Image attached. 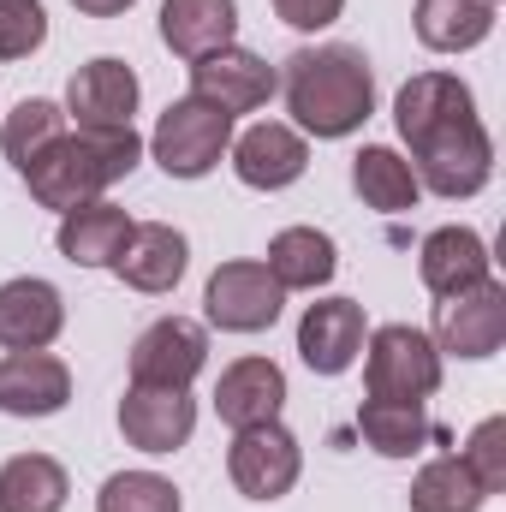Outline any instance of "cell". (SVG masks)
Here are the masks:
<instances>
[{"label": "cell", "mask_w": 506, "mask_h": 512, "mask_svg": "<svg viewBox=\"0 0 506 512\" xmlns=\"http://www.w3.org/2000/svg\"><path fill=\"white\" fill-rule=\"evenodd\" d=\"M393 126L411 149V173L423 191L459 203L477 197L495 173V143L477 120V96L453 72H417L393 96Z\"/></svg>", "instance_id": "cell-1"}, {"label": "cell", "mask_w": 506, "mask_h": 512, "mask_svg": "<svg viewBox=\"0 0 506 512\" xmlns=\"http://www.w3.org/2000/svg\"><path fill=\"white\" fill-rule=\"evenodd\" d=\"M280 96H286V114L298 120V131H310V137H352L376 114V72H370L364 48L322 42V48L286 54Z\"/></svg>", "instance_id": "cell-2"}, {"label": "cell", "mask_w": 506, "mask_h": 512, "mask_svg": "<svg viewBox=\"0 0 506 512\" xmlns=\"http://www.w3.org/2000/svg\"><path fill=\"white\" fill-rule=\"evenodd\" d=\"M143 161V137L131 126L120 131H60L18 179L30 185V197L42 209H78V203H96L108 185H120L131 167Z\"/></svg>", "instance_id": "cell-3"}, {"label": "cell", "mask_w": 506, "mask_h": 512, "mask_svg": "<svg viewBox=\"0 0 506 512\" xmlns=\"http://www.w3.org/2000/svg\"><path fill=\"white\" fill-rule=\"evenodd\" d=\"M364 387L370 399H411L423 405L441 387V352L423 328L411 322H387L364 340Z\"/></svg>", "instance_id": "cell-4"}, {"label": "cell", "mask_w": 506, "mask_h": 512, "mask_svg": "<svg viewBox=\"0 0 506 512\" xmlns=\"http://www.w3.org/2000/svg\"><path fill=\"white\" fill-rule=\"evenodd\" d=\"M233 149V120L197 96H179L167 102V114L155 120V137H149V155L173 173V179H203L221 167V155Z\"/></svg>", "instance_id": "cell-5"}, {"label": "cell", "mask_w": 506, "mask_h": 512, "mask_svg": "<svg viewBox=\"0 0 506 512\" xmlns=\"http://www.w3.org/2000/svg\"><path fill=\"white\" fill-rule=\"evenodd\" d=\"M435 352L447 358H495L506 346V286L489 274L435 304Z\"/></svg>", "instance_id": "cell-6"}, {"label": "cell", "mask_w": 506, "mask_h": 512, "mask_svg": "<svg viewBox=\"0 0 506 512\" xmlns=\"http://www.w3.org/2000/svg\"><path fill=\"white\" fill-rule=\"evenodd\" d=\"M280 280L262 268V262H221L209 274V292H203V310L221 334H262L280 322Z\"/></svg>", "instance_id": "cell-7"}, {"label": "cell", "mask_w": 506, "mask_h": 512, "mask_svg": "<svg viewBox=\"0 0 506 512\" xmlns=\"http://www.w3.org/2000/svg\"><path fill=\"white\" fill-rule=\"evenodd\" d=\"M304 471V453L292 441V429L280 423H256V429H233L227 447V477L245 501H280Z\"/></svg>", "instance_id": "cell-8"}, {"label": "cell", "mask_w": 506, "mask_h": 512, "mask_svg": "<svg viewBox=\"0 0 506 512\" xmlns=\"http://www.w3.org/2000/svg\"><path fill=\"white\" fill-rule=\"evenodd\" d=\"M274 90H280L274 66L262 54H251V48H215V54L191 60V96L209 102V108H221L227 120L256 114Z\"/></svg>", "instance_id": "cell-9"}, {"label": "cell", "mask_w": 506, "mask_h": 512, "mask_svg": "<svg viewBox=\"0 0 506 512\" xmlns=\"http://www.w3.org/2000/svg\"><path fill=\"white\" fill-rule=\"evenodd\" d=\"M209 364V334L191 316H161L131 346V382L143 387H191Z\"/></svg>", "instance_id": "cell-10"}, {"label": "cell", "mask_w": 506, "mask_h": 512, "mask_svg": "<svg viewBox=\"0 0 506 512\" xmlns=\"http://www.w3.org/2000/svg\"><path fill=\"white\" fill-rule=\"evenodd\" d=\"M120 429L137 453H173L197 429V399L191 387H143L131 382L120 399Z\"/></svg>", "instance_id": "cell-11"}, {"label": "cell", "mask_w": 506, "mask_h": 512, "mask_svg": "<svg viewBox=\"0 0 506 512\" xmlns=\"http://www.w3.org/2000/svg\"><path fill=\"white\" fill-rule=\"evenodd\" d=\"M364 340H370V322H364V304H352V298H322L298 322V358L316 376H346L358 364Z\"/></svg>", "instance_id": "cell-12"}, {"label": "cell", "mask_w": 506, "mask_h": 512, "mask_svg": "<svg viewBox=\"0 0 506 512\" xmlns=\"http://www.w3.org/2000/svg\"><path fill=\"white\" fill-rule=\"evenodd\" d=\"M137 72H131L126 60H90V66H78L72 72V84H66V114L78 120V131H120L131 126V114H137Z\"/></svg>", "instance_id": "cell-13"}, {"label": "cell", "mask_w": 506, "mask_h": 512, "mask_svg": "<svg viewBox=\"0 0 506 512\" xmlns=\"http://www.w3.org/2000/svg\"><path fill=\"white\" fill-rule=\"evenodd\" d=\"M304 167H310V143L280 120H262V126L233 137V173L251 191H286L304 179Z\"/></svg>", "instance_id": "cell-14"}, {"label": "cell", "mask_w": 506, "mask_h": 512, "mask_svg": "<svg viewBox=\"0 0 506 512\" xmlns=\"http://www.w3.org/2000/svg\"><path fill=\"white\" fill-rule=\"evenodd\" d=\"M60 328H66V298L48 280L24 274L0 286V346L6 352H48Z\"/></svg>", "instance_id": "cell-15"}, {"label": "cell", "mask_w": 506, "mask_h": 512, "mask_svg": "<svg viewBox=\"0 0 506 512\" xmlns=\"http://www.w3.org/2000/svg\"><path fill=\"white\" fill-rule=\"evenodd\" d=\"M72 399V370L54 352H6L0 358V411L6 417H54Z\"/></svg>", "instance_id": "cell-16"}, {"label": "cell", "mask_w": 506, "mask_h": 512, "mask_svg": "<svg viewBox=\"0 0 506 512\" xmlns=\"http://www.w3.org/2000/svg\"><path fill=\"white\" fill-rule=\"evenodd\" d=\"M185 262H191V245H185L179 227H167V221H137L131 239H126V251L114 256V274L126 280L131 292H173L179 274H185Z\"/></svg>", "instance_id": "cell-17"}, {"label": "cell", "mask_w": 506, "mask_h": 512, "mask_svg": "<svg viewBox=\"0 0 506 512\" xmlns=\"http://www.w3.org/2000/svg\"><path fill=\"white\" fill-rule=\"evenodd\" d=\"M280 405H286V376H280V364H268V358H239V364L221 370L215 411H221L227 429L280 423Z\"/></svg>", "instance_id": "cell-18"}, {"label": "cell", "mask_w": 506, "mask_h": 512, "mask_svg": "<svg viewBox=\"0 0 506 512\" xmlns=\"http://www.w3.org/2000/svg\"><path fill=\"white\" fill-rule=\"evenodd\" d=\"M131 227H137V221H131L120 203L96 197V203H78V209H66V215H60L54 245H60L66 262H78V268H114V256L126 251Z\"/></svg>", "instance_id": "cell-19"}, {"label": "cell", "mask_w": 506, "mask_h": 512, "mask_svg": "<svg viewBox=\"0 0 506 512\" xmlns=\"http://www.w3.org/2000/svg\"><path fill=\"white\" fill-rule=\"evenodd\" d=\"M489 268H495V256L471 227H435L423 239V251H417V274H423V286L435 298H453V292L489 280Z\"/></svg>", "instance_id": "cell-20"}, {"label": "cell", "mask_w": 506, "mask_h": 512, "mask_svg": "<svg viewBox=\"0 0 506 512\" xmlns=\"http://www.w3.org/2000/svg\"><path fill=\"white\" fill-rule=\"evenodd\" d=\"M239 6L233 0H161V42L179 60H203L215 48H233Z\"/></svg>", "instance_id": "cell-21"}, {"label": "cell", "mask_w": 506, "mask_h": 512, "mask_svg": "<svg viewBox=\"0 0 506 512\" xmlns=\"http://www.w3.org/2000/svg\"><path fill=\"white\" fill-rule=\"evenodd\" d=\"M262 268L280 280V292H316V286L334 280L340 251H334V239L316 233V227H286V233L268 239V262H262Z\"/></svg>", "instance_id": "cell-22"}, {"label": "cell", "mask_w": 506, "mask_h": 512, "mask_svg": "<svg viewBox=\"0 0 506 512\" xmlns=\"http://www.w3.org/2000/svg\"><path fill=\"white\" fill-rule=\"evenodd\" d=\"M352 191H358L370 209H381V215H405V209H417V197H423L411 161H405L399 149H387V143H364V149L352 155Z\"/></svg>", "instance_id": "cell-23"}, {"label": "cell", "mask_w": 506, "mask_h": 512, "mask_svg": "<svg viewBox=\"0 0 506 512\" xmlns=\"http://www.w3.org/2000/svg\"><path fill=\"white\" fill-rule=\"evenodd\" d=\"M417 42L435 54H465L489 42L495 30V0H417Z\"/></svg>", "instance_id": "cell-24"}, {"label": "cell", "mask_w": 506, "mask_h": 512, "mask_svg": "<svg viewBox=\"0 0 506 512\" xmlns=\"http://www.w3.org/2000/svg\"><path fill=\"white\" fill-rule=\"evenodd\" d=\"M358 435L381 459H411V453H423V441H435V423L411 399H364L358 405Z\"/></svg>", "instance_id": "cell-25"}, {"label": "cell", "mask_w": 506, "mask_h": 512, "mask_svg": "<svg viewBox=\"0 0 506 512\" xmlns=\"http://www.w3.org/2000/svg\"><path fill=\"white\" fill-rule=\"evenodd\" d=\"M72 495L60 459L48 453H18L0 465V512H60Z\"/></svg>", "instance_id": "cell-26"}, {"label": "cell", "mask_w": 506, "mask_h": 512, "mask_svg": "<svg viewBox=\"0 0 506 512\" xmlns=\"http://www.w3.org/2000/svg\"><path fill=\"white\" fill-rule=\"evenodd\" d=\"M483 501L489 495L477 489L459 453H441L411 477V512H483Z\"/></svg>", "instance_id": "cell-27"}, {"label": "cell", "mask_w": 506, "mask_h": 512, "mask_svg": "<svg viewBox=\"0 0 506 512\" xmlns=\"http://www.w3.org/2000/svg\"><path fill=\"white\" fill-rule=\"evenodd\" d=\"M66 131V114L54 108V102H42V96H30V102H18L12 114H6V126H0V149H6V161L24 173L54 137Z\"/></svg>", "instance_id": "cell-28"}, {"label": "cell", "mask_w": 506, "mask_h": 512, "mask_svg": "<svg viewBox=\"0 0 506 512\" xmlns=\"http://www.w3.org/2000/svg\"><path fill=\"white\" fill-rule=\"evenodd\" d=\"M96 512H179V489L155 471H114L96 495Z\"/></svg>", "instance_id": "cell-29"}, {"label": "cell", "mask_w": 506, "mask_h": 512, "mask_svg": "<svg viewBox=\"0 0 506 512\" xmlns=\"http://www.w3.org/2000/svg\"><path fill=\"white\" fill-rule=\"evenodd\" d=\"M459 459H465V471L477 477L483 495H501L506 489V417H483L471 429V441H465Z\"/></svg>", "instance_id": "cell-30"}, {"label": "cell", "mask_w": 506, "mask_h": 512, "mask_svg": "<svg viewBox=\"0 0 506 512\" xmlns=\"http://www.w3.org/2000/svg\"><path fill=\"white\" fill-rule=\"evenodd\" d=\"M48 42L42 0H0V60H30Z\"/></svg>", "instance_id": "cell-31"}, {"label": "cell", "mask_w": 506, "mask_h": 512, "mask_svg": "<svg viewBox=\"0 0 506 512\" xmlns=\"http://www.w3.org/2000/svg\"><path fill=\"white\" fill-rule=\"evenodd\" d=\"M274 12H280V24H292V30H328V24L346 12V0H274Z\"/></svg>", "instance_id": "cell-32"}, {"label": "cell", "mask_w": 506, "mask_h": 512, "mask_svg": "<svg viewBox=\"0 0 506 512\" xmlns=\"http://www.w3.org/2000/svg\"><path fill=\"white\" fill-rule=\"evenodd\" d=\"M72 6H78L84 18H120V12L137 6V0H72Z\"/></svg>", "instance_id": "cell-33"}, {"label": "cell", "mask_w": 506, "mask_h": 512, "mask_svg": "<svg viewBox=\"0 0 506 512\" xmlns=\"http://www.w3.org/2000/svg\"><path fill=\"white\" fill-rule=\"evenodd\" d=\"M495 6H501V0H495Z\"/></svg>", "instance_id": "cell-34"}]
</instances>
